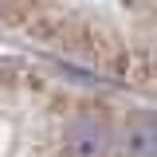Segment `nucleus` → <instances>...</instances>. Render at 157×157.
I'll return each mask as SVG.
<instances>
[{
    "mask_svg": "<svg viewBox=\"0 0 157 157\" xmlns=\"http://www.w3.org/2000/svg\"><path fill=\"white\" fill-rule=\"evenodd\" d=\"M0 4H16V0H0Z\"/></svg>",
    "mask_w": 157,
    "mask_h": 157,
    "instance_id": "3",
    "label": "nucleus"
},
{
    "mask_svg": "<svg viewBox=\"0 0 157 157\" xmlns=\"http://www.w3.org/2000/svg\"><path fill=\"white\" fill-rule=\"evenodd\" d=\"M122 157H157V114H134L122 126Z\"/></svg>",
    "mask_w": 157,
    "mask_h": 157,
    "instance_id": "2",
    "label": "nucleus"
},
{
    "mask_svg": "<svg viewBox=\"0 0 157 157\" xmlns=\"http://www.w3.org/2000/svg\"><path fill=\"white\" fill-rule=\"evenodd\" d=\"M106 145H110V126L94 110H82L67 122L63 157H106Z\"/></svg>",
    "mask_w": 157,
    "mask_h": 157,
    "instance_id": "1",
    "label": "nucleus"
}]
</instances>
